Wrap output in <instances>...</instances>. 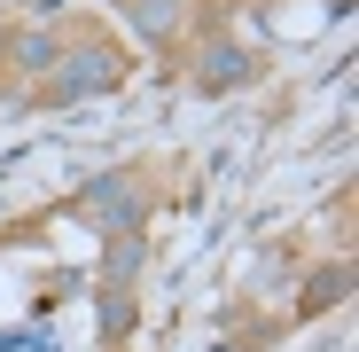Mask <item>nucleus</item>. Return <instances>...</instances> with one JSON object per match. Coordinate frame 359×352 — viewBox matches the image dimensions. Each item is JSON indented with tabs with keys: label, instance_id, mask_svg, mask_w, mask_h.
I'll use <instances>...</instances> for the list:
<instances>
[{
	"label": "nucleus",
	"instance_id": "obj_3",
	"mask_svg": "<svg viewBox=\"0 0 359 352\" xmlns=\"http://www.w3.org/2000/svg\"><path fill=\"white\" fill-rule=\"evenodd\" d=\"M344 298H351V259L313 266V282H305V298H297V313H328V306H344Z\"/></svg>",
	"mask_w": 359,
	"mask_h": 352
},
{
	"label": "nucleus",
	"instance_id": "obj_8",
	"mask_svg": "<svg viewBox=\"0 0 359 352\" xmlns=\"http://www.w3.org/2000/svg\"><path fill=\"white\" fill-rule=\"evenodd\" d=\"M0 47H8V32H0Z\"/></svg>",
	"mask_w": 359,
	"mask_h": 352
},
{
	"label": "nucleus",
	"instance_id": "obj_1",
	"mask_svg": "<svg viewBox=\"0 0 359 352\" xmlns=\"http://www.w3.org/2000/svg\"><path fill=\"white\" fill-rule=\"evenodd\" d=\"M117 79H126V63L86 39V47H63V63L47 71V102H86V94H109Z\"/></svg>",
	"mask_w": 359,
	"mask_h": 352
},
{
	"label": "nucleus",
	"instance_id": "obj_4",
	"mask_svg": "<svg viewBox=\"0 0 359 352\" xmlns=\"http://www.w3.org/2000/svg\"><path fill=\"white\" fill-rule=\"evenodd\" d=\"M0 55H8L16 71H55V63H63V39H55V32H8Z\"/></svg>",
	"mask_w": 359,
	"mask_h": 352
},
{
	"label": "nucleus",
	"instance_id": "obj_7",
	"mask_svg": "<svg viewBox=\"0 0 359 352\" xmlns=\"http://www.w3.org/2000/svg\"><path fill=\"white\" fill-rule=\"evenodd\" d=\"M133 313H141V306H133V289H117V298L102 306V337H126V329H133Z\"/></svg>",
	"mask_w": 359,
	"mask_h": 352
},
{
	"label": "nucleus",
	"instance_id": "obj_2",
	"mask_svg": "<svg viewBox=\"0 0 359 352\" xmlns=\"http://www.w3.org/2000/svg\"><path fill=\"white\" fill-rule=\"evenodd\" d=\"M243 79H250V47L243 39H211L196 55V86L203 94H226V86H243Z\"/></svg>",
	"mask_w": 359,
	"mask_h": 352
},
{
	"label": "nucleus",
	"instance_id": "obj_5",
	"mask_svg": "<svg viewBox=\"0 0 359 352\" xmlns=\"http://www.w3.org/2000/svg\"><path fill=\"white\" fill-rule=\"evenodd\" d=\"M172 24H180V0H133V32L141 39H164Z\"/></svg>",
	"mask_w": 359,
	"mask_h": 352
},
{
	"label": "nucleus",
	"instance_id": "obj_6",
	"mask_svg": "<svg viewBox=\"0 0 359 352\" xmlns=\"http://www.w3.org/2000/svg\"><path fill=\"white\" fill-rule=\"evenodd\" d=\"M141 259H149L141 235H117V243H109V282H133V274H141Z\"/></svg>",
	"mask_w": 359,
	"mask_h": 352
}]
</instances>
